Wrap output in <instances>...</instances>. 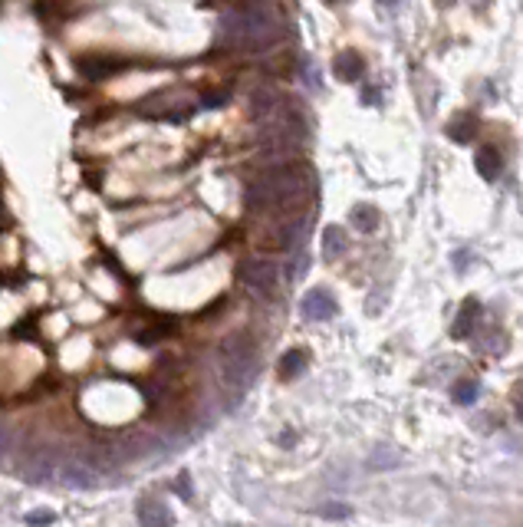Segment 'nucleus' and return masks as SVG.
I'll list each match as a JSON object with an SVG mask.
<instances>
[{"mask_svg": "<svg viewBox=\"0 0 523 527\" xmlns=\"http://www.w3.org/2000/svg\"><path fill=\"white\" fill-rule=\"evenodd\" d=\"M247 208L271 215L273 225H307L316 201V172L309 162L287 158L257 175L244 188Z\"/></svg>", "mask_w": 523, "mask_h": 527, "instance_id": "1", "label": "nucleus"}, {"mask_svg": "<svg viewBox=\"0 0 523 527\" xmlns=\"http://www.w3.org/2000/svg\"><path fill=\"white\" fill-rule=\"evenodd\" d=\"M283 34L277 7L267 10H227L221 17V40L234 50H267Z\"/></svg>", "mask_w": 523, "mask_h": 527, "instance_id": "2", "label": "nucleus"}, {"mask_svg": "<svg viewBox=\"0 0 523 527\" xmlns=\"http://www.w3.org/2000/svg\"><path fill=\"white\" fill-rule=\"evenodd\" d=\"M217 356H221V376H224V382L231 389L244 392L253 382V376H257V343H253V337L244 333V330H237V333L221 340Z\"/></svg>", "mask_w": 523, "mask_h": 527, "instance_id": "3", "label": "nucleus"}, {"mask_svg": "<svg viewBox=\"0 0 523 527\" xmlns=\"http://www.w3.org/2000/svg\"><path fill=\"white\" fill-rule=\"evenodd\" d=\"M237 277L247 291H253L257 297H273L280 287V271L277 264L267 261V257H247V261L237 264Z\"/></svg>", "mask_w": 523, "mask_h": 527, "instance_id": "4", "label": "nucleus"}, {"mask_svg": "<svg viewBox=\"0 0 523 527\" xmlns=\"http://www.w3.org/2000/svg\"><path fill=\"white\" fill-rule=\"evenodd\" d=\"M56 478L66 484V488H92L96 478H100V468L90 455L82 452H63L60 455V465H56Z\"/></svg>", "mask_w": 523, "mask_h": 527, "instance_id": "5", "label": "nucleus"}, {"mask_svg": "<svg viewBox=\"0 0 523 527\" xmlns=\"http://www.w3.org/2000/svg\"><path fill=\"white\" fill-rule=\"evenodd\" d=\"M138 112L148 119H172V122H178V119H185L191 112V100H185L181 90H158L138 102Z\"/></svg>", "mask_w": 523, "mask_h": 527, "instance_id": "6", "label": "nucleus"}, {"mask_svg": "<svg viewBox=\"0 0 523 527\" xmlns=\"http://www.w3.org/2000/svg\"><path fill=\"white\" fill-rule=\"evenodd\" d=\"M76 70H80L82 76H90V80H109V76H119L122 70H126V60L116 53H102V50H96V53L76 56Z\"/></svg>", "mask_w": 523, "mask_h": 527, "instance_id": "7", "label": "nucleus"}, {"mask_svg": "<svg viewBox=\"0 0 523 527\" xmlns=\"http://www.w3.org/2000/svg\"><path fill=\"white\" fill-rule=\"evenodd\" d=\"M336 297L329 291H323V287H316V291H309L307 297H303V303H300V313L307 320H313V323H323V320H333L336 317Z\"/></svg>", "mask_w": 523, "mask_h": 527, "instance_id": "8", "label": "nucleus"}, {"mask_svg": "<svg viewBox=\"0 0 523 527\" xmlns=\"http://www.w3.org/2000/svg\"><path fill=\"white\" fill-rule=\"evenodd\" d=\"M56 465H60V452H53V448H36L27 462V482L43 484L50 478H56Z\"/></svg>", "mask_w": 523, "mask_h": 527, "instance_id": "9", "label": "nucleus"}, {"mask_svg": "<svg viewBox=\"0 0 523 527\" xmlns=\"http://www.w3.org/2000/svg\"><path fill=\"white\" fill-rule=\"evenodd\" d=\"M480 317H484V310H480V301H478V297H468V301L461 303V313H458V320H454V327H452L454 340L474 337V330H478Z\"/></svg>", "mask_w": 523, "mask_h": 527, "instance_id": "10", "label": "nucleus"}, {"mask_svg": "<svg viewBox=\"0 0 523 527\" xmlns=\"http://www.w3.org/2000/svg\"><path fill=\"white\" fill-rule=\"evenodd\" d=\"M136 518L142 527H172V511L165 508L162 501H155V498H142L136 504Z\"/></svg>", "mask_w": 523, "mask_h": 527, "instance_id": "11", "label": "nucleus"}, {"mask_svg": "<svg viewBox=\"0 0 523 527\" xmlns=\"http://www.w3.org/2000/svg\"><path fill=\"white\" fill-rule=\"evenodd\" d=\"M478 129H480V119L474 116V112H458V116L444 126V132H448V139L452 142H458V146H464V142H471V139L478 136Z\"/></svg>", "mask_w": 523, "mask_h": 527, "instance_id": "12", "label": "nucleus"}, {"mask_svg": "<svg viewBox=\"0 0 523 527\" xmlns=\"http://www.w3.org/2000/svg\"><path fill=\"white\" fill-rule=\"evenodd\" d=\"M362 70H366V60L359 56V50H343V53H336V60H333V73L339 76L343 82L362 80Z\"/></svg>", "mask_w": 523, "mask_h": 527, "instance_id": "13", "label": "nucleus"}, {"mask_svg": "<svg viewBox=\"0 0 523 527\" xmlns=\"http://www.w3.org/2000/svg\"><path fill=\"white\" fill-rule=\"evenodd\" d=\"M474 168L480 172V178H488V182H494L497 175L504 172V155L497 152L494 146L478 149V155H474Z\"/></svg>", "mask_w": 523, "mask_h": 527, "instance_id": "14", "label": "nucleus"}, {"mask_svg": "<svg viewBox=\"0 0 523 527\" xmlns=\"http://www.w3.org/2000/svg\"><path fill=\"white\" fill-rule=\"evenodd\" d=\"M349 251V237H346L343 227H326L323 231V254L333 261V257H343Z\"/></svg>", "mask_w": 523, "mask_h": 527, "instance_id": "15", "label": "nucleus"}, {"mask_svg": "<svg viewBox=\"0 0 523 527\" xmlns=\"http://www.w3.org/2000/svg\"><path fill=\"white\" fill-rule=\"evenodd\" d=\"M309 356L307 350H290L283 359H280V379H297L300 373H307Z\"/></svg>", "mask_w": 523, "mask_h": 527, "instance_id": "16", "label": "nucleus"}, {"mask_svg": "<svg viewBox=\"0 0 523 527\" xmlns=\"http://www.w3.org/2000/svg\"><path fill=\"white\" fill-rule=\"evenodd\" d=\"M352 225L359 227L362 235H372V231H379V221H382V215H379V208L376 205H359V208H352Z\"/></svg>", "mask_w": 523, "mask_h": 527, "instance_id": "17", "label": "nucleus"}, {"mask_svg": "<svg viewBox=\"0 0 523 527\" xmlns=\"http://www.w3.org/2000/svg\"><path fill=\"white\" fill-rule=\"evenodd\" d=\"M478 392H480V382L478 379H461L458 386H454V402H461V406H471V402L478 399Z\"/></svg>", "mask_w": 523, "mask_h": 527, "instance_id": "18", "label": "nucleus"}, {"mask_svg": "<svg viewBox=\"0 0 523 527\" xmlns=\"http://www.w3.org/2000/svg\"><path fill=\"white\" fill-rule=\"evenodd\" d=\"M10 446H14V432H10V428L0 422V458L10 452Z\"/></svg>", "mask_w": 523, "mask_h": 527, "instance_id": "19", "label": "nucleus"}, {"mask_svg": "<svg viewBox=\"0 0 523 527\" xmlns=\"http://www.w3.org/2000/svg\"><path fill=\"white\" fill-rule=\"evenodd\" d=\"M514 412H517V418L523 422V382L514 389Z\"/></svg>", "mask_w": 523, "mask_h": 527, "instance_id": "20", "label": "nucleus"}, {"mask_svg": "<svg viewBox=\"0 0 523 527\" xmlns=\"http://www.w3.org/2000/svg\"><path fill=\"white\" fill-rule=\"evenodd\" d=\"M319 514H323V518H346V514H349V508H323Z\"/></svg>", "mask_w": 523, "mask_h": 527, "instance_id": "21", "label": "nucleus"}, {"mask_svg": "<svg viewBox=\"0 0 523 527\" xmlns=\"http://www.w3.org/2000/svg\"><path fill=\"white\" fill-rule=\"evenodd\" d=\"M30 524H50V521H53V514H30Z\"/></svg>", "mask_w": 523, "mask_h": 527, "instance_id": "22", "label": "nucleus"}, {"mask_svg": "<svg viewBox=\"0 0 523 527\" xmlns=\"http://www.w3.org/2000/svg\"><path fill=\"white\" fill-rule=\"evenodd\" d=\"M379 4H385V7H395V4H402V0H379Z\"/></svg>", "mask_w": 523, "mask_h": 527, "instance_id": "23", "label": "nucleus"}, {"mask_svg": "<svg viewBox=\"0 0 523 527\" xmlns=\"http://www.w3.org/2000/svg\"><path fill=\"white\" fill-rule=\"evenodd\" d=\"M329 4H339V0H329Z\"/></svg>", "mask_w": 523, "mask_h": 527, "instance_id": "24", "label": "nucleus"}]
</instances>
